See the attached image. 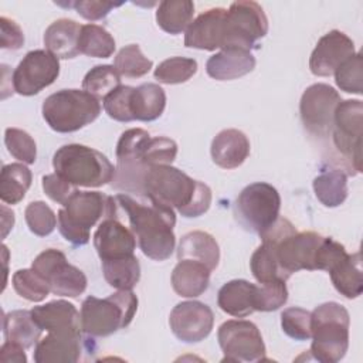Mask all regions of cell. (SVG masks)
Returning a JSON list of instances; mask_svg holds the SVG:
<instances>
[{"mask_svg":"<svg viewBox=\"0 0 363 363\" xmlns=\"http://www.w3.org/2000/svg\"><path fill=\"white\" fill-rule=\"evenodd\" d=\"M115 199L129 218L140 251L153 261L167 259L176 245L174 210L145 196L132 197L119 193Z\"/></svg>","mask_w":363,"mask_h":363,"instance_id":"6da1fadb","label":"cell"},{"mask_svg":"<svg viewBox=\"0 0 363 363\" xmlns=\"http://www.w3.org/2000/svg\"><path fill=\"white\" fill-rule=\"evenodd\" d=\"M145 197L176 208L183 217H199L211 204V189L172 164L150 167L143 177Z\"/></svg>","mask_w":363,"mask_h":363,"instance_id":"7a4b0ae2","label":"cell"},{"mask_svg":"<svg viewBox=\"0 0 363 363\" xmlns=\"http://www.w3.org/2000/svg\"><path fill=\"white\" fill-rule=\"evenodd\" d=\"M118 201L101 191L75 190L58 210V230L72 245H85L89 231L98 223L116 217Z\"/></svg>","mask_w":363,"mask_h":363,"instance_id":"3957f363","label":"cell"},{"mask_svg":"<svg viewBox=\"0 0 363 363\" xmlns=\"http://www.w3.org/2000/svg\"><path fill=\"white\" fill-rule=\"evenodd\" d=\"M54 173L75 187H101L115 179L116 169L99 150L79 143L61 146L52 156Z\"/></svg>","mask_w":363,"mask_h":363,"instance_id":"277c9868","label":"cell"},{"mask_svg":"<svg viewBox=\"0 0 363 363\" xmlns=\"http://www.w3.org/2000/svg\"><path fill=\"white\" fill-rule=\"evenodd\" d=\"M350 318L337 302H325L311 312V353L322 363L342 360L349 347Z\"/></svg>","mask_w":363,"mask_h":363,"instance_id":"5b68a950","label":"cell"},{"mask_svg":"<svg viewBox=\"0 0 363 363\" xmlns=\"http://www.w3.org/2000/svg\"><path fill=\"white\" fill-rule=\"evenodd\" d=\"M138 311V296L132 289L118 291L108 298L88 296L81 305L82 332L94 337L109 336L126 328Z\"/></svg>","mask_w":363,"mask_h":363,"instance_id":"8992f818","label":"cell"},{"mask_svg":"<svg viewBox=\"0 0 363 363\" xmlns=\"http://www.w3.org/2000/svg\"><path fill=\"white\" fill-rule=\"evenodd\" d=\"M41 112L52 130L71 133L92 123L101 113V104L84 89H61L44 99Z\"/></svg>","mask_w":363,"mask_h":363,"instance_id":"52a82bcc","label":"cell"},{"mask_svg":"<svg viewBox=\"0 0 363 363\" xmlns=\"http://www.w3.org/2000/svg\"><path fill=\"white\" fill-rule=\"evenodd\" d=\"M281 197L278 190L265 182H255L241 190L234 203L235 220L247 231L258 235L279 217Z\"/></svg>","mask_w":363,"mask_h":363,"instance_id":"ba28073f","label":"cell"},{"mask_svg":"<svg viewBox=\"0 0 363 363\" xmlns=\"http://www.w3.org/2000/svg\"><path fill=\"white\" fill-rule=\"evenodd\" d=\"M362 116L360 99L340 101L335 109L332 140L343 159L349 174L362 172Z\"/></svg>","mask_w":363,"mask_h":363,"instance_id":"9c48e42d","label":"cell"},{"mask_svg":"<svg viewBox=\"0 0 363 363\" xmlns=\"http://www.w3.org/2000/svg\"><path fill=\"white\" fill-rule=\"evenodd\" d=\"M268 33V18L255 1H234L225 11L223 48L248 50Z\"/></svg>","mask_w":363,"mask_h":363,"instance_id":"30bf717a","label":"cell"},{"mask_svg":"<svg viewBox=\"0 0 363 363\" xmlns=\"http://www.w3.org/2000/svg\"><path fill=\"white\" fill-rule=\"evenodd\" d=\"M31 268L48 282L54 295L78 298L86 289L85 274L69 264L60 250L48 248L40 252L34 258Z\"/></svg>","mask_w":363,"mask_h":363,"instance_id":"8fae6325","label":"cell"},{"mask_svg":"<svg viewBox=\"0 0 363 363\" xmlns=\"http://www.w3.org/2000/svg\"><path fill=\"white\" fill-rule=\"evenodd\" d=\"M217 340L224 353L223 362H259L265 357L261 332L250 320H225L218 328Z\"/></svg>","mask_w":363,"mask_h":363,"instance_id":"7c38bea8","label":"cell"},{"mask_svg":"<svg viewBox=\"0 0 363 363\" xmlns=\"http://www.w3.org/2000/svg\"><path fill=\"white\" fill-rule=\"evenodd\" d=\"M342 101L339 92L328 84H313L305 89L299 102V113L305 129L318 138H325L333 126L335 109Z\"/></svg>","mask_w":363,"mask_h":363,"instance_id":"4fadbf2b","label":"cell"},{"mask_svg":"<svg viewBox=\"0 0 363 363\" xmlns=\"http://www.w3.org/2000/svg\"><path fill=\"white\" fill-rule=\"evenodd\" d=\"M60 75V61L47 50L28 51L13 71V89L31 96L50 86Z\"/></svg>","mask_w":363,"mask_h":363,"instance_id":"5bb4252c","label":"cell"},{"mask_svg":"<svg viewBox=\"0 0 363 363\" xmlns=\"http://www.w3.org/2000/svg\"><path fill=\"white\" fill-rule=\"evenodd\" d=\"M169 325L179 340L184 343H197L211 333L214 313L211 308L203 302L184 301L172 309Z\"/></svg>","mask_w":363,"mask_h":363,"instance_id":"9a60e30c","label":"cell"},{"mask_svg":"<svg viewBox=\"0 0 363 363\" xmlns=\"http://www.w3.org/2000/svg\"><path fill=\"white\" fill-rule=\"evenodd\" d=\"M354 43L339 30L322 35L309 58V69L316 77H330L354 54Z\"/></svg>","mask_w":363,"mask_h":363,"instance_id":"2e32d148","label":"cell"},{"mask_svg":"<svg viewBox=\"0 0 363 363\" xmlns=\"http://www.w3.org/2000/svg\"><path fill=\"white\" fill-rule=\"evenodd\" d=\"M82 330L48 332L34 347L35 363H75L82 352Z\"/></svg>","mask_w":363,"mask_h":363,"instance_id":"e0dca14e","label":"cell"},{"mask_svg":"<svg viewBox=\"0 0 363 363\" xmlns=\"http://www.w3.org/2000/svg\"><path fill=\"white\" fill-rule=\"evenodd\" d=\"M94 245L101 261L133 255L136 237L116 217L105 218L99 223L94 234Z\"/></svg>","mask_w":363,"mask_h":363,"instance_id":"ac0fdd59","label":"cell"},{"mask_svg":"<svg viewBox=\"0 0 363 363\" xmlns=\"http://www.w3.org/2000/svg\"><path fill=\"white\" fill-rule=\"evenodd\" d=\"M225 9L214 7L196 17L186 30L184 45L189 48L214 51L223 48Z\"/></svg>","mask_w":363,"mask_h":363,"instance_id":"d6986e66","label":"cell"},{"mask_svg":"<svg viewBox=\"0 0 363 363\" xmlns=\"http://www.w3.org/2000/svg\"><path fill=\"white\" fill-rule=\"evenodd\" d=\"M255 68V57L248 50L225 48L206 62L207 74L217 81H231L247 75Z\"/></svg>","mask_w":363,"mask_h":363,"instance_id":"ffe728a7","label":"cell"},{"mask_svg":"<svg viewBox=\"0 0 363 363\" xmlns=\"http://www.w3.org/2000/svg\"><path fill=\"white\" fill-rule=\"evenodd\" d=\"M213 162L223 169L241 166L250 155V140L238 129H224L218 132L210 147Z\"/></svg>","mask_w":363,"mask_h":363,"instance_id":"44dd1931","label":"cell"},{"mask_svg":"<svg viewBox=\"0 0 363 363\" xmlns=\"http://www.w3.org/2000/svg\"><path fill=\"white\" fill-rule=\"evenodd\" d=\"M35 323L47 332L61 330H82L81 312L68 301H51L45 305L34 306L31 309Z\"/></svg>","mask_w":363,"mask_h":363,"instance_id":"7402d4cb","label":"cell"},{"mask_svg":"<svg viewBox=\"0 0 363 363\" xmlns=\"http://www.w3.org/2000/svg\"><path fill=\"white\" fill-rule=\"evenodd\" d=\"M257 285L245 279L225 282L217 295V305L223 312L235 318H244L255 312Z\"/></svg>","mask_w":363,"mask_h":363,"instance_id":"603a6c76","label":"cell"},{"mask_svg":"<svg viewBox=\"0 0 363 363\" xmlns=\"http://www.w3.org/2000/svg\"><path fill=\"white\" fill-rule=\"evenodd\" d=\"M81 26L71 18H58L51 23L44 33L45 50L55 55L58 60L75 58L79 54Z\"/></svg>","mask_w":363,"mask_h":363,"instance_id":"cb8c5ba5","label":"cell"},{"mask_svg":"<svg viewBox=\"0 0 363 363\" xmlns=\"http://www.w3.org/2000/svg\"><path fill=\"white\" fill-rule=\"evenodd\" d=\"M210 274L211 271L199 261L179 259L172 272V286L180 296L196 298L207 291Z\"/></svg>","mask_w":363,"mask_h":363,"instance_id":"d4e9b609","label":"cell"},{"mask_svg":"<svg viewBox=\"0 0 363 363\" xmlns=\"http://www.w3.org/2000/svg\"><path fill=\"white\" fill-rule=\"evenodd\" d=\"M179 259H193L214 271L220 261V248L216 238L204 231H190L184 234L177 248Z\"/></svg>","mask_w":363,"mask_h":363,"instance_id":"484cf974","label":"cell"},{"mask_svg":"<svg viewBox=\"0 0 363 363\" xmlns=\"http://www.w3.org/2000/svg\"><path fill=\"white\" fill-rule=\"evenodd\" d=\"M43 329L33 319L31 311H11L3 316V335L4 340L14 342L24 349H28L41 337Z\"/></svg>","mask_w":363,"mask_h":363,"instance_id":"4316f807","label":"cell"},{"mask_svg":"<svg viewBox=\"0 0 363 363\" xmlns=\"http://www.w3.org/2000/svg\"><path fill=\"white\" fill-rule=\"evenodd\" d=\"M330 279L335 289L347 299H354L362 295L363 275L360 267V254H347L330 271Z\"/></svg>","mask_w":363,"mask_h":363,"instance_id":"83f0119b","label":"cell"},{"mask_svg":"<svg viewBox=\"0 0 363 363\" xmlns=\"http://www.w3.org/2000/svg\"><path fill=\"white\" fill-rule=\"evenodd\" d=\"M130 108L133 121L152 122L163 113L166 108V94L157 84H142L133 88Z\"/></svg>","mask_w":363,"mask_h":363,"instance_id":"f1b7e54d","label":"cell"},{"mask_svg":"<svg viewBox=\"0 0 363 363\" xmlns=\"http://www.w3.org/2000/svg\"><path fill=\"white\" fill-rule=\"evenodd\" d=\"M316 199L325 207H337L347 197V176L339 169H325L312 182Z\"/></svg>","mask_w":363,"mask_h":363,"instance_id":"f546056e","label":"cell"},{"mask_svg":"<svg viewBox=\"0 0 363 363\" xmlns=\"http://www.w3.org/2000/svg\"><path fill=\"white\" fill-rule=\"evenodd\" d=\"M194 3L190 0H164L156 10L157 26L169 34H180L193 21Z\"/></svg>","mask_w":363,"mask_h":363,"instance_id":"4dcf8cb0","label":"cell"},{"mask_svg":"<svg viewBox=\"0 0 363 363\" xmlns=\"http://www.w3.org/2000/svg\"><path fill=\"white\" fill-rule=\"evenodd\" d=\"M33 174L24 163L4 164L0 174V199L7 204L20 203L31 186Z\"/></svg>","mask_w":363,"mask_h":363,"instance_id":"1f68e13d","label":"cell"},{"mask_svg":"<svg viewBox=\"0 0 363 363\" xmlns=\"http://www.w3.org/2000/svg\"><path fill=\"white\" fill-rule=\"evenodd\" d=\"M105 281L115 289H132L140 279V264L133 255L101 261Z\"/></svg>","mask_w":363,"mask_h":363,"instance_id":"d6a6232c","label":"cell"},{"mask_svg":"<svg viewBox=\"0 0 363 363\" xmlns=\"http://www.w3.org/2000/svg\"><path fill=\"white\" fill-rule=\"evenodd\" d=\"M113 37L98 24H84L81 26L78 48L79 54L95 58H108L115 51Z\"/></svg>","mask_w":363,"mask_h":363,"instance_id":"836d02e7","label":"cell"},{"mask_svg":"<svg viewBox=\"0 0 363 363\" xmlns=\"http://www.w3.org/2000/svg\"><path fill=\"white\" fill-rule=\"evenodd\" d=\"M250 268L254 275V278L259 284L282 279L286 281L289 277L282 271L279 267L275 254L269 244L262 242L251 255L250 259Z\"/></svg>","mask_w":363,"mask_h":363,"instance_id":"e575fe53","label":"cell"},{"mask_svg":"<svg viewBox=\"0 0 363 363\" xmlns=\"http://www.w3.org/2000/svg\"><path fill=\"white\" fill-rule=\"evenodd\" d=\"M118 86H121V75L113 65L108 64L95 65L82 79V89L98 99H104Z\"/></svg>","mask_w":363,"mask_h":363,"instance_id":"d590c367","label":"cell"},{"mask_svg":"<svg viewBox=\"0 0 363 363\" xmlns=\"http://www.w3.org/2000/svg\"><path fill=\"white\" fill-rule=\"evenodd\" d=\"M113 67L116 68L121 77L140 78L152 69L153 62L152 60L143 55L138 44H129L119 50V52L115 57Z\"/></svg>","mask_w":363,"mask_h":363,"instance_id":"8d00e7d4","label":"cell"},{"mask_svg":"<svg viewBox=\"0 0 363 363\" xmlns=\"http://www.w3.org/2000/svg\"><path fill=\"white\" fill-rule=\"evenodd\" d=\"M197 72V61L187 57H172L162 61L153 72L160 84H182L189 81Z\"/></svg>","mask_w":363,"mask_h":363,"instance_id":"74e56055","label":"cell"},{"mask_svg":"<svg viewBox=\"0 0 363 363\" xmlns=\"http://www.w3.org/2000/svg\"><path fill=\"white\" fill-rule=\"evenodd\" d=\"M11 281L14 291L30 302H41L51 292L48 282L33 268L16 271Z\"/></svg>","mask_w":363,"mask_h":363,"instance_id":"f35d334b","label":"cell"},{"mask_svg":"<svg viewBox=\"0 0 363 363\" xmlns=\"http://www.w3.org/2000/svg\"><path fill=\"white\" fill-rule=\"evenodd\" d=\"M24 217H26L28 230L38 237L50 235L58 223V218L52 211V208L40 200L31 201L26 207Z\"/></svg>","mask_w":363,"mask_h":363,"instance_id":"ab89813d","label":"cell"},{"mask_svg":"<svg viewBox=\"0 0 363 363\" xmlns=\"http://www.w3.org/2000/svg\"><path fill=\"white\" fill-rule=\"evenodd\" d=\"M4 143L9 153L26 164H33L37 159V145L30 133L18 128H7Z\"/></svg>","mask_w":363,"mask_h":363,"instance_id":"60d3db41","label":"cell"},{"mask_svg":"<svg viewBox=\"0 0 363 363\" xmlns=\"http://www.w3.org/2000/svg\"><path fill=\"white\" fill-rule=\"evenodd\" d=\"M177 155V143L166 136H150L143 155L142 163L146 169L160 164H172Z\"/></svg>","mask_w":363,"mask_h":363,"instance_id":"b9f144b4","label":"cell"},{"mask_svg":"<svg viewBox=\"0 0 363 363\" xmlns=\"http://www.w3.org/2000/svg\"><path fill=\"white\" fill-rule=\"evenodd\" d=\"M336 85L347 92L360 95L363 91V72H362V54L354 52L335 71Z\"/></svg>","mask_w":363,"mask_h":363,"instance_id":"7bdbcfd3","label":"cell"},{"mask_svg":"<svg viewBox=\"0 0 363 363\" xmlns=\"http://www.w3.org/2000/svg\"><path fill=\"white\" fill-rule=\"evenodd\" d=\"M286 281L277 279L257 285L255 294V311L271 312L284 306L288 301Z\"/></svg>","mask_w":363,"mask_h":363,"instance_id":"ee69618b","label":"cell"},{"mask_svg":"<svg viewBox=\"0 0 363 363\" xmlns=\"http://www.w3.org/2000/svg\"><path fill=\"white\" fill-rule=\"evenodd\" d=\"M132 94H133V86L121 85L115 91H112L109 95H106L102 99V102L108 116L119 122L133 121L132 108H130Z\"/></svg>","mask_w":363,"mask_h":363,"instance_id":"f6af8a7d","label":"cell"},{"mask_svg":"<svg viewBox=\"0 0 363 363\" xmlns=\"http://www.w3.org/2000/svg\"><path fill=\"white\" fill-rule=\"evenodd\" d=\"M281 326L289 337L308 340L311 339V312L298 306L286 308L281 313Z\"/></svg>","mask_w":363,"mask_h":363,"instance_id":"bcb514c9","label":"cell"},{"mask_svg":"<svg viewBox=\"0 0 363 363\" xmlns=\"http://www.w3.org/2000/svg\"><path fill=\"white\" fill-rule=\"evenodd\" d=\"M346 255H347L346 248L340 242L335 241L330 237H323V240L318 248L315 269H322V271L329 272Z\"/></svg>","mask_w":363,"mask_h":363,"instance_id":"7dc6e473","label":"cell"},{"mask_svg":"<svg viewBox=\"0 0 363 363\" xmlns=\"http://www.w3.org/2000/svg\"><path fill=\"white\" fill-rule=\"evenodd\" d=\"M43 190L52 201L64 206L69 196L77 190V187L57 173H51L43 177Z\"/></svg>","mask_w":363,"mask_h":363,"instance_id":"c3c4849f","label":"cell"},{"mask_svg":"<svg viewBox=\"0 0 363 363\" xmlns=\"http://www.w3.org/2000/svg\"><path fill=\"white\" fill-rule=\"evenodd\" d=\"M121 4L122 3H113V1H105V0H79V1H74L71 6L84 18L89 21H95L106 17L112 9L119 7Z\"/></svg>","mask_w":363,"mask_h":363,"instance_id":"681fc988","label":"cell"},{"mask_svg":"<svg viewBox=\"0 0 363 363\" xmlns=\"http://www.w3.org/2000/svg\"><path fill=\"white\" fill-rule=\"evenodd\" d=\"M24 44V34L20 26L7 18L0 17V47L7 50H18Z\"/></svg>","mask_w":363,"mask_h":363,"instance_id":"f907efd6","label":"cell"},{"mask_svg":"<svg viewBox=\"0 0 363 363\" xmlns=\"http://www.w3.org/2000/svg\"><path fill=\"white\" fill-rule=\"evenodd\" d=\"M0 362L3 363H26L27 356L24 353V347L14 343L4 340L0 347Z\"/></svg>","mask_w":363,"mask_h":363,"instance_id":"816d5d0a","label":"cell"}]
</instances>
